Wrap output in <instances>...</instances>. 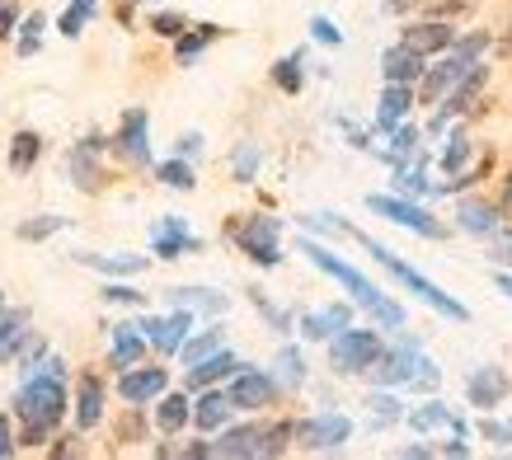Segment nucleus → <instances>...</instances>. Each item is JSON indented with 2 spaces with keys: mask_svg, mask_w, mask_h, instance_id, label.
Returning a JSON list of instances; mask_svg holds the SVG:
<instances>
[{
  "mask_svg": "<svg viewBox=\"0 0 512 460\" xmlns=\"http://www.w3.org/2000/svg\"><path fill=\"white\" fill-rule=\"evenodd\" d=\"M245 367V362H240V357L231 353V348H226V343H221L217 353H207L202 357V362H193V367H188V390H202V385H217V381H231L235 371Z\"/></svg>",
  "mask_w": 512,
  "mask_h": 460,
  "instance_id": "18",
  "label": "nucleus"
},
{
  "mask_svg": "<svg viewBox=\"0 0 512 460\" xmlns=\"http://www.w3.org/2000/svg\"><path fill=\"white\" fill-rule=\"evenodd\" d=\"M221 343H226V338H221V329H202V334H188L184 338L179 357H184V367H193V362H202L207 353H217Z\"/></svg>",
  "mask_w": 512,
  "mask_h": 460,
  "instance_id": "37",
  "label": "nucleus"
},
{
  "mask_svg": "<svg viewBox=\"0 0 512 460\" xmlns=\"http://www.w3.org/2000/svg\"><path fill=\"white\" fill-rule=\"evenodd\" d=\"M390 15H404V10H414V0H386Z\"/></svg>",
  "mask_w": 512,
  "mask_h": 460,
  "instance_id": "53",
  "label": "nucleus"
},
{
  "mask_svg": "<svg viewBox=\"0 0 512 460\" xmlns=\"http://www.w3.org/2000/svg\"><path fill=\"white\" fill-rule=\"evenodd\" d=\"M104 146H109V137H99V132L76 141V151H71V184L80 193H99L104 188V169H99V151Z\"/></svg>",
  "mask_w": 512,
  "mask_h": 460,
  "instance_id": "13",
  "label": "nucleus"
},
{
  "mask_svg": "<svg viewBox=\"0 0 512 460\" xmlns=\"http://www.w3.org/2000/svg\"><path fill=\"white\" fill-rule=\"evenodd\" d=\"M470 66H475V62H461V57H447V62H437L433 71L423 66V76H419L423 80V99H428V104H437V99H442L456 80L470 76Z\"/></svg>",
  "mask_w": 512,
  "mask_h": 460,
  "instance_id": "25",
  "label": "nucleus"
},
{
  "mask_svg": "<svg viewBox=\"0 0 512 460\" xmlns=\"http://www.w3.org/2000/svg\"><path fill=\"white\" fill-rule=\"evenodd\" d=\"M226 235H231L235 245H240V254H245L249 263H259V268H278L282 263V245H278L282 221L278 216L254 212V216H245V221L226 226Z\"/></svg>",
  "mask_w": 512,
  "mask_h": 460,
  "instance_id": "4",
  "label": "nucleus"
},
{
  "mask_svg": "<svg viewBox=\"0 0 512 460\" xmlns=\"http://www.w3.org/2000/svg\"><path fill=\"white\" fill-rule=\"evenodd\" d=\"M231 29H221V24H198V29H184L179 38H174V62L179 66H193L207 52V43H217V38H226Z\"/></svg>",
  "mask_w": 512,
  "mask_h": 460,
  "instance_id": "27",
  "label": "nucleus"
},
{
  "mask_svg": "<svg viewBox=\"0 0 512 460\" xmlns=\"http://www.w3.org/2000/svg\"><path fill=\"white\" fill-rule=\"evenodd\" d=\"M367 404H372L376 423H395V418H400V404H395V395H372Z\"/></svg>",
  "mask_w": 512,
  "mask_h": 460,
  "instance_id": "46",
  "label": "nucleus"
},
{
  "mask_svg": "<svg viewBox=\"0 0 512 460\" xmlns=\"http://www.w3.org/2000/svg\"><path fill=\"white\" fill-rule=\"evenodd\" d=\"M141 334H146V343L156 348V353L174 357L179 348H184V338L193 334V310H174V315H151V320H141Z\"/></svg>",
  "mask_w": 512,
  "mask_h": 460,
  "instance_id": "11",
  "label": "nucleus"
},
{
  "mask_svg": "<svg viewBox=\"0 0 512 460\" xmlns=\"http://www.w3.org/2000/svg\"><path fill=\"white\" fill-rule=\"evenodd\" d=\"M156 179L165 188H174V193H193L198 188V174H193V165H188L184 155H174V160H160L156 165Z\"/></svg>",
  "mask_w": 512,
  "mask_h": 460,
  "instance_id": "33",
  "label": "nucleus"
},
{
  "mask_svg": "<svg viewBox=\"0 0 512 460\" xmlns=\"http://www.w3.org/2000/svg\"><path fill=\"white\" fill-rule=\"evenodd\" d=\"M193 423H198V432H217L231 423V399H226V390H212V385H202L198 399H193Z\"/></svg>",
  "mask_w": 512,
  "mask_h": 460,
  "instance_id": "22",
  "label": "nucleus"
},
{
  "mask_svg": "<svg viewBox=\"0 0 512 460\" xmlns=\"http://www.w3.org/2000/svg\"><path fill=\"white\" fill-rule=\"evenodd\" d=\"M311 38H315V43H325V47H339V43H343V33L334 29L329 19H320V15L311 19Z\"/></svg>",
  "mask_w": 512,
  "mask_h": 460,
  "instance_id": "47",
  "label": "nucleus"
},
{
  "mask_svg": "<svg viewBox=\"0 0 512 460\" xmlns=\"http://www.w3.org/2000/svg\"><path fill=\"white\" fill-rule=\"evenodd\" d=\"M29 334V310H0V362H15Z\"/></svg>",
  "mask_w": 512,
  "mask_h": 460,
  "instance_id": "29",
  "label": "nucleus"
},
{
  "mask_svg": "<svg viewBox=\"0 0 512 460\" xmlns=\"http://www.w3.org/2000/svg\"><path fill=\"white\" fill-rule=\"evenodd\" d=\"M503 212H512V174L503 179Z\"/></svg>",
  "mask_w": 512,
  "mask_h": 460,
  "instance_id": "55",
  "label": "nucleus"
},
{
  "mask_svg": "<svg viewBox=\"0 0 512 460\" xmlns=\"http://www.w3.org/2000/svg\"><path fill=\"white\" fill-rule=\"evenodd\" d=\"M367 207H372L376 216H386V221H395V226H404V230H414V235H423V240H437V235H442V226H437L433 216L423 212L419 202L390 198V193H372V198H367Z\"/></svg>",
  "mask_w": 512,
  "mask_h": 460,
  "instance_id": "9",
  "label": "nucleus"
},
{
  "mask_svg": "<svg viewBox=\"0 0 512 460\" xmlns=\"http://www.w3.org/2000/svg\"><path fill=\"white\" fill-rule=\"evenodd\" d=\"M494 287H498V292H503V296H508V301H512V277H508V273H498V277H494Z\"/></svg>",
  "mask_w": 512,
  "mask_h": 460,
  "instance_id": "54",
  "label": "nucleus"
},
{
  "mask_svg": "<svg viewBox=\"0 0 512 460\" xmlns=\"http://www.w3.org/2000/svg\"><path fill=\"white\" fill-rule=\"evenodd\" d=\"M19 29V0H0V43Z\"/></svg>",
  "mask_w": 512,
  "mask_h": 460,
  "instance_id": "48",
  "label": "nucleus"
},
{
  "mask_svg": "<svg viewBox=\"0 0 512 460\" xmlns=\"http://www.w3.org/2000/svg\"><path fill=\"white\" fill-rule=\"evenodd\" d=\"M301 254H306V259H311L325 277L343 282V292L353 296L357 306L367 310V315H372V320L381 324V329H404V306H395V301H390V296L381 292V287H376L372 277H362V273L353 268V263H343L339 254H334V249L315 245V240H301Z\"/></svg>",
  "mask_w": 512,
  "mask_h": 460,
  "instance_id": "1",
  "label": "nucleus"
},
{
  "mask_svg": "<svg viewBox=\"0 0 512 460\" xmlns=\"http://www.w3.org/2000/svg\"><path fill=\"white\" fill-rule=\"evenodd\" d=\"M301 52H292V57H282L278 66H273V85H278L282 94H301V85H306V71H301Z\"/></svg>",
  "mask_w": 512,
  "mask_h": 460,
  "instance_id": "38",
  "label": "nucleus"
},
{
  "mask_svg": "<svg viewBox=\"0 0 512 460\" xmlns=\"http://www.w3.org/2000/svg\"><path fill=\"white\" fill-rule=\"evenodd\" d=\"M456 57H461V62H480V52L484 47H489V33H470V38H456Z\"/></svg>",
  "mask_w": 512,
  "mask_h": 460,
  "instance_id": "44",
  "label": "nucleus"
},
{
  "mask_svg": "<svg viewBox=\"0 0 512 460\" xmlns=\"http://www.w3.org/2000/svg\"><path fill=\"white\" fill-rule=\"evenodd\" d=\"M353 235H357V245L367 249V254H372V259L381 263V268H386V273L395 277V282H400L404 292H414V296H419L423 306H433L437 315H447V320H456V324H461V320H470V310L461 306V301H451V296L442 292L437 282H428V277H423L419 268H409V263H404V259H395V254H390L386 245H376L372 235H362V230H353Z\"/></svg>",
  "mask_w": 512,
  "mask_h": 460,
  "instance_id": "3",
  "label": "nucleus"
},
{
  "mask_svg": "<svg viewBox=\"0 0 512 460\" xmlns=\"http://www.w3.org/2000/svg\"><path fill=\"white\" fill-rule=\"evenodd\" d=\"M470 151H475V141H470L466 127H461V132H451V146L442 151V169H447V174H461L466 160H470Z\"/></svg>",
  "mask_w": 512,
  "mask_h": 460,
  "instance_id": "39",
  "label": "nucleus"
},
{
  "mask_svg": "<svg viewBox=\"0 0 512 460\" xmlns=\"http://www.w3.org/2000/svg\"><path fill=\"white\" fill-rule=\"evenodd\" d=\"M249 301L259 306V315H264V320L273 324L278 334H292V315H287V310H278V306H273V301H268L264 292H249Z\"/></svg>",
  "mask_w": 512,
  "mask_h": 460,
  "instance_id": "42",
  "label": "nucleus"
},
{
  "mask_svg": "<svg viewBox=\"0 0 512 460\" xmlns=\"http://www.w3.org/2000/svg\"><path fill=\"white\" fill-rule=\"evenodd\" d=\"M386 353V343L376 329H339V334L329 338V367L339 371V376H367L372 362Z\"/></svg>",
  "mask_w": 512,
  "mask_h": 460,
  "instance_id": "5",
  "label": "nucleus"
},
{
  "mask_svg": "<svg viewBox=\"0 0 512 460\" xmlns=\"http://www.w3.org/2000/svg\"><path fill=\"white\" fill-rule=\"evenodd\" d=\"M170 390V371L165 367H127L118 371V399H123L127 409H141V404H151L156 395Z\"/></svg>",
  "mask_w": 512,
  "mask_h": 460,
  "instance_id": "10",
  "label": "nucleus"
},
{
  "mask_svg": "<svg viewBox=\"0 0 512 460\" xmlns=\"http://www.w3.org/2000/svg\"><path fill=\"white\" fill-rule=\"evenodd\" d=\"M19 451V442H15V428H10V418L0 414V460H10Z\"/></svg>",
  "mask_w": 512,
  "mask_h": 460,
  "instance_id": "49",
  "label": "nucleus"
},
{
  "mask_svg": "<svg viewBox=\"0 0 512 460\" xmlns=\"http://www.w3.org/2000/svg\"><path fill=\"white\" fill-rule=\"evenodd\" d=\"M494 235H498V245H494V259H498V263H512V230H508V235H503V226H498Z\"/></svg>",
  "mask_w": 512,
  "mask_h": 460,
  "instance_id": "51",
  "label": "nucleus"
},
{
  "mask_svg": "<svg viewBox=\"0 0 512 460\" xmlns=\"http://www.w3.org/2000/svg\"><path fill=\"white\" fill-rule=\"evenodd\" d=\"M104 399H109L104 381H99L94 371H85L80 385H76V428L80 432H94L99 423H104Z\"/></svg>",
  "mask_w": 512,
  "mask_h": 460,
  "instance_id": "16",
  "label": "nucleus"
},
{
  "mask_svg": "<svg viewBox=\"0 0 512 460\" xmlns=\"http://www.w3.org/2000/svg\"><path fill=\"white\" fill-rule=\"evenodd\" d=\"M132 5H137V0H113V15H118V24H132Z\"/></svg>",
  "mask_w": 512,
  "mask_h": 460,
  "instance_id": "52",
  "label": "nucleus"
},
{
  "mask_svg": "<svg viewBox=\"0 0 512 460\" xmlns=\"http://www.w3.org/2000/svg\"><path fill=\"white\" fill-rule=\"evenodd\" d=\"M76 263H85L94 273H109V277H137L146 268L141 254H76Z\"/></svg>",
  "mask_w": 512,
  "mask_h": 460,
  "instance_id": "30",
  "label": "nucleus"
},
{
  "mask_svg": "<svg viewBox=\"0 0 512 460\" xmlns=\"http://www.w3.org/2000/svg\"><path fill=\"white\" fill-rule=\"evenodd\" d=\"M104 301H113V306H141L146 296H141V292H132L127 282H109V287H104Z\"/></svg>",
  "mask_w": 512,
  "mask_h": 460,
  "instance_id": "45",
  "label": "nucleus"
},
{
  "mask_svg": "<svg viewBox=\"0 0 512 460\" xmlns=\"http://www.w3.org/2000/svg\"><path fill=\"white\" fill-rule=\"evenodd\" d=\"M212 456L259 460V456H264V423H245V428H217Z\"/></svg>",
  "mask_w": 512,
  "mask_h": 460,
  "instance_id": "15",
  "label": "nucleus"
},
{
  "mask_svg": "<svg viewBox=\"0 0 512 460\" xmlns=\"http://www.w3.org/2000/svg\"><path fill=\"white\" fill-rule=\"evenodd\" d=\"M151 404H156V428L165 432V437H179V432L193 423V399L179 395V390H165V395H156Z\"/></svg>",
  "mask_w": 512,
  "mask_h": 460,
  "instance_id": "20",
  "label": "nucleus"
},
{
  "mask_svg": "<svg viewBox=\"0 0 512 460\" xmlns=\"http://www.w3.org/2000/svg\"><path fill=\"white\" fill-rule=\"evenodd\" d=\"M71 409V395H66V376L62 371H29L24 385L15 390V418L29 423V428H47L57 432V423Z\"/></svg>",
  "mask_w": 512,
  "mask_h": 460,
  "instance_id": "2",
  "label": "nucleus"
},
{
  "mask_svg": "<svg viewBox=\"0 0 512 460\" xmlns=\"http://www.w3.org/2000/svg\"><path fill=\"white\" fill-rule=\"evenodd\" d=\"M348 437H353V423L343 414H315V418H301L292 428V442L301 451H339Z\"/></svg>",
  "mask_w": 512,
  "mask_h": 460,
  "instance_id": "8",
  "label": "nucleus"
},
{
  "mask_svg": "<svg viewBox=\"0 0 512 460\" xmlns=\"http://www.w3.org/2000/svg\"><path fill=\"white\" fill-rule=\"evenodd\" d=\"M409 108H414V85H395L386 80V94H381V108H376V127L390 132V127H400L409 118Z\"/></svg>",
  "mask_w": 512,
  "mask_h": 460,
  "instance_id": "26",
  "label": "nucleus"
},
{
  "mask_svg": "<svg viewBox=\"0 0 512 460\" xmlns=\"http://www.w3.org/2000/svg\"><path fill=\"white\" fill-rule=\"evenodd\" d=\"M353 324V310L348 306H325V310H311V315H301V338H311V343H325L334 338L339 329Z\"/></svg>",
  "mask_w": 512,
  "mask_h": 460,
  "instance_id": "24",
  "label": "nucleus"
},
{
  "mask_svg": "<svg viewBox=\"0 0 512 460\" xmlns=\"http://www.w3.org/2000/svg\"><path fill=\"white\" fill-rule=\"evenodd\" d=\"M508 390H512V381H508V371L503 367H475L466 376V395H470V404L475 409H498L503 399H508Z\"/></svg>",
  "mask_w": 512,
  "mask_h": 460,
  "instance_id": "14",
  "label": "nucleus"
},
{
  "mask_svg": "<svg viewBox=\"0 0 512 460\" xmlns=\"http://www.w3.org/2000/svg\"><path fill=\"white\" fill-rule=\"evenodd\" d=\"M146 334H141V324H118L113 329V348H109V367L113 371H127V367H137L141 357H146Z\"/></svg>",
  "mask_w": 512,
  "mask_h": 460,
  "instance_id": "21",
  "label": "nucleus"
},
{
  "mask_svg": "<svg viewBox=\"0 0 512 460\" xmlns=\"http://www.w3.org/2000/svg\"><path fill=\"white\" fill-rule=\"evenodd\" d=\"M0 306H5V287H0Z\"/></svg>",
  "mask_w": 512,
  "mask_h": 460,
  "instance_id": "56",
  "label": "nucleus"
},
{
  "mask_svg": "<svg viewBox=\"0 0 512 460\" xmlns=\"http://www.w3.org/2000/svg\"><path fill=\"white\" fill-rule=\"evenodd\" d=\"M259 160H264L259 141H240V146L231 151V179L235 184H254V179H259Z\"/></svg>",
  "mask_w": 512,
  "mask_h": 460,
  "instance_id": "35",
  "label": "nucleus"
},
{
  "mask_svg": "<svg viewBox=\"0 0 512 460\" xmlns=\"http://www.w3.org/2000/svg\"><path fill=\"white\" fill-rule=\"evenodd\" d=\"M404 47H414L419 57H433V52H447L456 43V29H451L447 19H423V24H409L400 38Z\"/></svg>",
  "mask_w": 512,
  "mask_h": 460,
  "instance_id": "17",
  "label": "nucleus"
},
{
  "mask_svg": "<svg viewBox=\"0 0 512 460\" xmlns=\"http://www.w3.org/2000/svg\"><path fill=\"white\" fill-rule=\"evenodd\" d=\"M94 15H99V0H71L62 10V19H57V29H62V38H80V33L90 29Z\"/></svg>",
  "mask_w": 512,
  "mask_h": 460,
  "instance_id": "36",
  "label": "nucleus"
},
{
  "mask_svg": "<svg viewBox=\"0 0 512 460\" xmlns=\"http://www.w3.org/2000/svg\"><path fill=\"white\" fill-rule=\"evenodd\" d=\"M151 249H156V259H184V254H198L202 240L188 230L184 216H160L156 226H151Z\"/></svg>",
  "mask_w": 512,
  "mask_h": 460,
  "instance_id": "12",
  "label": "nucleus"
},
{
  "mask_svg": "<svg viewBox=\"0 0 512 460\" xmlns=\"http://www.w3.org/2000/svg\"><path fill=\"white\" fill-rule=\"evenodd\" d=\"M170 301L174 306H184V310H193V315H226V310H231V296L212 292V287H174Z\"/></svg>",
  "mask_w": 512,
  "mask_h": 460,
  "instance_id": "28",
  "label": "nucleus"
},
{
  "mask_svg": "<svg viewBox=\"0 0 512 460\" xmlns=\"http://www.w3.org/2000/svg\"><path fill=\"white\" fill-rule=\"evenodd\" d=\"M409 423H414V428L419 432H433V428H456V437H466V423H461V418L451 414L447 404H423V409H414V414H409Z\"/></svg>",
  "mask_w": 512,
  "mask_h": 460,
  "instance_id": "32",
  "label": "nucleus"
},
{
  "mask_svg": "<svg viewBox=\"0 0 512 460\" xmlns=\"http://www.w3.org/2000/svg\"><path fill=\"white\" fill-rule=\"evenodd\" d=\"M456 226L466 230V235L489 240V235L503 226V207H494V202H484V198H466L461 207H456Z\"/></svg>",
  "mask_w": 512,
  "mask_h": 460,
  "instance_id": "19",
  "label": "nucleus"
},
{
  "mask_svg": "<svg viewBox=\"0 0 512 460\" xmlns=\"http://www.w3.org/2000/svg\"><path fill=\"white\" fill-rule=\"evenodd\" d=\"M43 29H47V15H43V10H38V15H29L24 24H19V43H15L19 57H33V52L43 47Z\"/></svg>",
  "mask_w": 512,
  "mask_h": 460,
  "instance_id": "40",
  "label": "nucleus"
},
{
  "mask_svg": "<svg viewBox=\"0 0 512 460\" xmlns=\"http://www.w3.org/2000/svg\"><path fill=\"white\" fill-rule=\"evenodd\" d=\"M179 155H184V160H188V155L198 160V155H202V132H184V137H179Z\"/></svg>",
  "mask_w": 512,
  "mask_h": 460,
  "instance_id": "50",
  "label": "nucleus"
},
{
  "mask_svg": "<svg viewBox=\"0 0 512 460\" xmlns=\"http://www.w3.org/2000/svg\"><path fill=\"white\" fill-rule=\"evenodd\" d=\"M184 29H188V19L174 15V10H160V15H151V33H156V38H179Z\"/></svg>",
  "mask_w": 512,
  "mask_h": 460,
  "instance_id": "43",
  "label": "nucleus"
},
{
  "mask_svg": "<svg viewBox=\"0 0 512 460\" xmlns=\"http://www.w3.org/2000/svg\"><path fill=\"white\" fill-rule=\"evenodd\" d=\"M109 151L132 169H151V118H146V108H127L118 132L109 137Z\"/></svg>",
  "mask_w": 512,
  "mask_h": 460,
  "instance_id": "6",
  "label": "nucleus"
},
{
  "mask_svg": "<svg viewBox=\"0 0 512 460\" xmlns=\"http://www.w3.org/2000/svg\"><path fill=\"white\" fill-rule=\"evenodd\" d=\"M66 230V216H33V221H19V240H47Z\"/></svg>",
  "mask_w": 512,
  "mask_h": 460,
  "instance_id": "41",
  "label": "nucleus"
},
{
  "mask_svg": "<svg viewBox=\"0 0 512 460\" xmlns=\"http://www.w3.org/2000/svg\"><path fill=\"white\" fill-rule=\"evenodd\" d=\"M38 155H43V137H38V132H29V127H24V132H15V137H10V169H15V174H33Z\"/></svg>",
  "mask_w": 512,
  "mask_h": 460,
  "instance_id": "31",
  "label": "nucleus"
},
{
  "mask_svg": "<svg viewBox=\"0 0 512 460\" xmlns=\"http://www.w3.org/2000/svg\"><path fill=\"white\" fill-rule=\"evenodd\" d=\"M423 66H428V57H419L414 47H404V43L381 52V76L395 80V85H414L423 76Z\"/></svg>",
  "mask_w": 512,
  "mask_h": 460,
  "instance_id": "23",
  "label": "nucleus"
},
{
  "mask_svg": "<svg viewBox=\"0 0 512 460\" xmlns=\"http://www.w3.org/2000/svg\"><path fill=\"white\" fill-rule=\"evenodd\" d=\"M273 381L282 385V390H296V385H306V357H301V348H292V343H287V348H282L278 353V362H273Z\"/></svg>",
  "mask_w": 512,
  "mask_h": 460,
  "instance_id": "34",
  "label": "nucleus"
},
{
  "mask_svg": "<svg viewBox=\"0 0 512 460\" xmlns=\"http://www.w3.org/2000/svg\"><path fill=\"white\" fill-rule=\"evenodd\" d=\"M282 395V385L273 381V371H259V367H240L231 376V390H226V399H231V409H240V414H264V409H273Z\"/></svg>",
  "mask_w": 512,
  "mask_h": 460,
  "instance_id": "7",
  "label": "nucleus"
}]
</instances>
